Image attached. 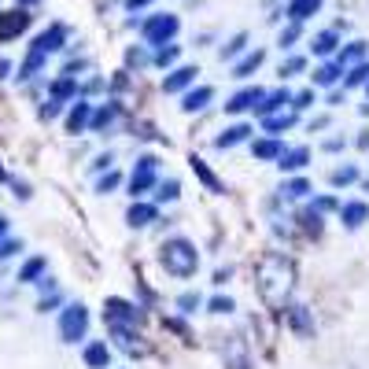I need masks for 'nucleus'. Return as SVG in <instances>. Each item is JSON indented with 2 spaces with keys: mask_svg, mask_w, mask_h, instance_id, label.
I'll return each mask as SVG.
<instances>
[{
  "mask_svg": "<svg viewBox=\"0 0 369 369\" xmlns=\"http://www.w3.org/2000/svg\"><path fill=\"white\" fill-rule=\"evenodd\" d=\"M255 281H259L262 299L281 307V303H288V296H292V288L299 281V270H296V262L288 259V255L270 251V255H262L259 270H255Z\"/></svg>",
  "mask_w": 369,
  "mask_h": 369,
  "instance_id": "nucleus-1",
  "label": "nucleus"
},
{
  "mask_svg": "<svg viewBox=\"0 0 369 369\" xmlns=\"http://www.w3.org/2000/svg\"><path fill=\"white\" fill-rule=\"evenodd\" d=\"M159 262H163L167 274H174V277H192L200 270V251L192 248V240L170 236L167 244L159 248Z\"/></svg>",
  "mask_w": 369,
  "mask_h": 369,
  "instance_id": "nucleus-2",
  "label": "nucleus"
},
{
  "mask_svg": "<svg viewBox=\"0 0 369 369\" xmlns=\"http://www.w3.org/2000/svg\"><path fill=\"white\" fill-rule=\"evenodd\" d=\"M178 30H181V19H178L174 11H159V15H152V19H144V23H140V34H144V41H148V44H155V48L174 44V37H178Z\"/></svg>",
  "mask_w": 369,
  "mask_h": 369,
  "instance_id": "nucleus-3",
  "label": "nucleus"
},
{
  "mask_svg": "<svg viewBox=\"0 0 369 369\" xmlns=\"http://www.w3.org/2000/svg\"><path fill=\"white\" fill-rule=\"evenodd\" d=\"M89 332V307L85 303H67L59 314V340L63 344H82Z\"/></svg>",
  "mask_w": 369,
  "mask_h": 369,
  "instance_id": "nucleus-4",
  "label": "nucleus"
},
{
  "mask_svg": "<svg viewBox=\"0 0 369 369\" xmlns=\"http://www.w3.org/2000/svg\"><path fill=\"white\" fill-rule=\"evenodd\" d=\"M159 159L155 155H140L137 167H133V178H130V196H144V192H152L159 185Z\"/></svg>",
  "mask_w": 369,
  "mask_h": 369,
  "instance_id": "nucleus-5",
  "label": "nucleus"
},
{
  "mask_svg": "<svg viewBox=\"0 0 369 369\" xmlns=\"http://www.w3.org/2000/svg\"><path fill=\"white\" fill-rule=\"evenodd\" d=\"M104 317H107L111 329H133V325H140V310L133 307V303H126V299H107L104 303Z\"/></svg>",
  "mask_w": 369,
  "mask_h": 369,
  "instance_id": "nucleus-6",
  "label": "nucleus"
},
{
  "mask_svg": "<svg viewBox=\"0 0 369 369\" xmlns=\"http://www.w3.org/2000/svg\"><path fill=\"white\" fill-rule=\"evenodd\" d=\"M63 44H67V26H63V23H52L44 34H37L34 41H30V48H37V52H44V56L59 52Z\"/></svg>",
  "mask_w": 369,
  "mask_h": 369,
  "instance_id": "nucleus-7",
  "label": "nucleus"
},
{
  "mask_svg": "<svg viewBox=\"0 0 369 369\" xmlns=\"http://www.w3.org/2000/svg\"><path fill=\"white\" fill-rule=\"evenodd\" d=\"M26 26H30V15L26 11H4V15H0V44L23 37Z\"/></svg>",
  "mask_w": 369,
  "mask_h": 369,
  "instance_id": "nucleus-8",
  "label": "nucleus"
},
{
  "mask_svg": "<svg viewBox=\"0 0 369 369\" xmlns=\"http://www.w3.org/2000/svg\"><path fill=\"white\" fill-rule=\"evenodd\" d=\"M200 78V67L192 63V67H178V71H170L167 78H163V92H170V96H178V92H185L192 82Z\"/></svg>",
  "mask_w": 369,
  "mask_h": 369,
  "instance_id": "nucleus-9",
  "label": "nucleus"
},
{
  "mask_svg": "<svg viewBox=\"0 0 369 369\" xmlns=\"http://www.w3.org/2000/svg\"><path fill=\"white\" fill-rule=\"evenodd\" d=\"M340 34H344V23H340V26H329L325 34H317V37L310 41V52H314L317 59H329L336 48H340Z\"/></svg>",
  "mask_w": 369,
  "mask_h": 369,
  "instance_id": "nucleus-10",
  "label": "nucleus"
},
{
  "mask_svg": "<svg viewBox=\"0 0 369 369\" xmlns=\"http://www.w3.org/2000/svg\"><path fill=\"white\" fill-rule=\"evenodd\" d=\"M262 96H266V89H262V85L240 89V92L233 96V100L226 104V111H229V115H240V111H255V107H259V100H262Z\"/></svg>",
  "mask_w": 369,
  "mask_h": 369,
  "instance_id": "nucleus-11",
  "label": "nucleus"
},
{
  "mask_svg": "<svg viewBox=\"0 0 369 369\" xmlns=\"http://www.w3.org/2000/svg\"><path fill=\"white\" fill-rule=\"evenodd\" d=\"M274 163L281 167V174H296V170H303V167L310 163V148H292V144H288Z\"/></svg>",
  "mask_w": 369,
  "mask_h": 369,
  "instance_id": "nucleus-12",
  "label": "nucleus"
},
{
  "mask_svg": "<svg viewBox=\"0 0 369 369\" xmlns=\"http://www.w3.org/2000/svg\"><path fill=\"white\" fill-rule=\"evenodd\" d=\"M214 100V85H196V89H185V96H181V111H203L207 104Z\"/></svg>",
  "mask_w": 369,
  "mask_h": 369,
  "instance_id": "nucleus-13",
  "label": "nucleus"
},
{
  "mask_svg": "<svg viewBox=\"0 0 369 369\" xmlns=\"http://www.w3.org/2000/svg\"><path fill=\"white\" fill-rule=\"evenodd\" d=\"M296 122H299L296 111H274V115H262V130H266L270 137H281L284 130H292Z\"/></svg>",
  "mask_w": 369,
  "mask_h": 369,
  "instance_id": "nucleus-14",
  "label": "nucleus"
},
{
  "mask_svg": "<svg viewBox=\"0 0 369 369\" xmlns=\"http://www.w3.org/2000/svg\"><path fill=\"white\" fill-rule=\"evenodd\" d=\"M365 56H369V44H365V41H351V44H340V48H336V52H332V59L340 63L344 71H347V67H355V63H358V59H365Z\"/></svg>",
  "mask_w": 369,
  "mask_h": 369,
  "instance_id": "nucleus-15",
  "label": "nucleus"
},
{
  "mask_svg": "<svg viewBox=\"0 0 369 369\" xmlns=\"http://www.w3.org/2000/svg\"><path fill=\"white\" fill-rule=\"evenodd\" d=\"M48 96H52V100H59V104L78 100V96H82V82H78V78H67V74H63L59 82L48 85Z\"/></svg>",
  "mask_w": 369,
  "mask_h": 369,
  "instance_id": "nucleus-16",
  "label": "nucleus"
},
{
  "mask_svg": "<svg viewBox=\"0 0 369 369\" xmlns=\"http://www.w3.org/2000/svg\"><path fill=\"white\" fill-rule=\"evenodd\" d=\"M340 222H344L347 229H358L362 222H369V203H362V200L340 203Z\"/></svg>",
  "mask_w": 369,
  "mask_h": 369,
  "instance_id": "nucleus-17",
  "label": "nucleus"
},
{
  "mask_svg": "<svg viewBox=\"0 0 369 369\" xmlns=\"http://www.w3.org/2000/svg\"><path fill=\"white\" fill-rule=\"evenodd\" d=\"M89 119H92V107L85 104V100H74V107L67 111V133H82V130H89Z\"/></svg>",
  "mask_w": 369,
  "mask_h": 369,
  "instance_id": "nucleus-18",
  "label": "nucleus"
},
{
  "mask_svg": "<svg viewBox=\"0 0 369 369\" xmlns=\"http://www.w3.org/2000/svg\"><path fill=\"white\" fill-rule=\"evenodd\" d=\"M155 214H159V207H155V203L137 200V203H130V211H126V222H130L133 229H140V226H152Z\"/></svg>",
  "mask_w": 369,
  "mask_h": 369,
  "instance_id": "nucleus-19",
  "label": "nucleus"
},
{
  "mask_svg": "<svg viewBox=\"0 0 369 369\" xmlns=\"http://www.w3.org/2000/svg\"><path fill=\"white\" fill-rule=\"evenodd\" d=\"M292 104V92L288 89H274V92H266L262 100H259V107H255V115H274V111H281V107H288Z\"/></svg>",
  "mask_w": 369,
  "mask_h": 369,
  "instance_id": "nucleus-20",
  "label": "nucleus"
},
{
  "mask_svg": "<svg viewBox=\"0 0 369 369\" xmlns=\"http://www.w3.org/2000/svg\"><path fill=\"white\" fill-rule=\"evenodd\" d=\"M244 140H251V122H240V126H229L226 133H218V140H214V148L218 152H226V148H233V144H244Z\"/></svg>",
  "mask_w": 369,
  "mask_h": 369,
  "instance_id": "nucleus-21",
  "label": "nucleus"
},
{
  "mask_svg": "<svg viewBox=\"0 0 369 369\" xmlns=\"http://www.w3.org/2000/svg\"><path fill=\"white\" fill-rule=\"evenodd\" d=\"M85 365H89V369H107V365H111V347H107L104 340L85 344Z\"/></svg>",
  "mask_w": 369,
  "mask_h": 369,
  "instance_id": "nucleus-22",
  "label": "nucleus"
},
{
  "mask_svg": "<svg viewBox=\"0 0 369 369\" xmlns=\"http://www.w3.org/2000/svg\"><path fill=\"white\" fill-rule=\"evenodd\" d=\"M288 144L281 137H262V140H251V155L255 159H277Z\"/></svg>",
  "mask_w": 369,
  "mask_h": 369,
  "instance_id": "nucleus-23",
  "label": "nucleus"
},
{
  "mask_svg": "<svg viewBox=\"0 0 369 369\" xmlns=\"http://www.w3.org/2000/svg\"><path fill=\"white\" fill-rule=\"evenodd\" d=\"M317 11H322V0H292V4H288V19L307 23L310 15H317Z\"/></svg>",
  "mask_w": 369,
  "mask_h": 369,
  "instance_id": "nucleus-24",
  "label": "nucleus"
},
{
  "mask_svg": "<svg viewBox=\"0 0 369 369\" xmlns=\"http://www.w3.org/2000/svg\"><path fill=\"white\" fill-rule=\"evenodd\" d=\"M288 322H292V329L303 332V336L314 332V317H310L307 307H299V303H292V307H288Z\"/></svg>",
  "mask_w": 369,
  "mask_h": 369,
  "instance_id": "nucleus-25",
  "label": "nucleus"
},
{
  "mask_svg": "<svg viewBox=\"0 0 369 369\" xmlns=\"http://www.w3.org/2000/svg\"><path fill=\"white\" fill-rule=\"evenodd\" d=\"M44 63H48V56L37 52V48H30V56L23 59V67H19V82H30L34 74H41V71H44Z\"/></svg>",
  "mask_w": 369,
  "mask_h": 369,
  "instance_id": "nucleus-26",
  "label": "nucleus"
},
{
  "mask_svg": "<svg viewBox=\"0 0 369 369\" xmlns=\"http://www.w3.org/2000/svg\"><path fill=\"white\" fill-rule=\"evenodd\" d=\"M340 78H344V67H340L336 59H329V63H322V67L314 71V85H322V89H325V85H336Z\"/></svg>",
  "mask_w": 369,
  "mask_h": 369,
  "instance_id": "nucleus-27",
  "label": "nucleus"
},
{
  "mask_svg": "<svg viewBox=\"0 0 369 369\" xmlns=\"http://www.w3.org/2000/svg\"><path fill=\"white\" fill-rule=\"evenodd\" d=\"M262 59H266V52H262V48H255V52H248V56H244V59H240L236 67H233V78H251L255 71L262 67Z\"/></svg>",
  "mask_w": 369,
  "mask_h": 369,
  "instance_id": "nucleus-28",
  "label": "nucleus"
},
{
  "mask_svg": "<svg viewBox=\"0 0 369 369\" xmlns=\"http://www.w3.org/2000/svg\"><path fill=\"white\" fill-rule=\"evenodd\" d=\"M44 270H48V262L41 259V255H34V259H26V262H23V270H19V284L41 281V277H44Z\"/></svg>",
  "mask_w": 369,
  "mask_h": 369,
  "instance_id": "nucleus-29",
  "label": "nucleus"
},
{
  "mask_svg": "<svg viewBox=\"0 0 369 369\" xmlns=\"http://www.w3.org/2000/svg\"><path fill=\"white\" fill-rule=\"evenodd\" d=\"M303 196H310V178L281 181V200H303Z\"/></svg>",
  "mask_w": 369,
  "mask_h": 369,
  "instance_id": "nucleus-30",
  "label": "nucleus"
},
{
  "mask_svg": "<svg viewBox=\"0 0 369 369\" xmlns=\"http://www.w3.org/2000/svg\"><path fill=\"white\" fill-rule=\"evenodd\" d=\"M119 115V104H107V107H92V119H89V130H107Z\"/></svg>",
  "mask_w": 369,
  "mask_h": 369,
  "instance_id": "nucleus-31",
  "label": "nucleus"
},
{
  "mask_svg": "<svg viewBox=\"0 0 369 369\" xmlns=\"http://www.w3.org/2000/svg\"><path fill=\"white\" fill-rule=\"evenodd\" d=\"M365 82H369V59H358L355 67L344 74V89H358V85H365Z\"/></svg>",
  "mask_w": 369,
  "mask_h": 369,
  "instance_id": "nucleus-32",
  "label": "nucleus"
},
{
  "mask_svg": "<svg viewBox=\"0 0 369 369\" xmlns=\"http://www.w3.org/2000/svg\"><path fill=\"white\" fill-rule=\"evenodd\" d=\"M178 56H181V48L178 44H163L155 52V59H148L152 67H159V71H167V67H174V63H178Z\"/></svg>",
  "mask_w": 369,
  "mask_h": 369,
  "instance_id": "nucleus-33",
  "label": "nucleus"
},
{
  "mask_svg": "<svg viewBox=\"0 0 369 369\" xmlns=\"http://www.w3.org/2000/svg\"><path fill=\"white\" fill-rule=\"evenodd\" d=\"M178 196H181V185H178V181H159V185H155V200H159V207H163V203H174Z\"/></svg>",
  "mask_w": 369,
  "mask_h": 369,
  "instance_id": "nucleus-34",
  "label": "nucleus"
},
{
  "mask_svg": "<svg viewBox=\"0 0 369 369\" xmlns=\"http://www.w3.org/2000/svg\"><path fill=\"white\" fill-rule=\"evenodd\" d=\"M240 355H244V340H229L226 344V365L229 369H251V365L240 362Z\"/></svg>",
  "mask_w": 369,
  "mask_h": 369,
  "instance_id": "nucleus-35",
  "label": "nucleus"
},
{
  "mask_svg": "<svg viewBox=\"0 0 369 369\" xmlns=\"http://www.w3.org/2000/svg\"><path fill=\"white\" fill-rule=\"evenodd\" d=\"M336 188H347V185H355L358 181V167H340V170H332V178H329Z\"/></svg>",
  "mask_w": 369,
  "mask_h": 369,
  "instance_id": "nucleus-36",
  "label": "nucleus"
},
{
  "mask_svg": "<svg viewBox=\"0 0 369 369\" xmlns=\"http://www.w3.org/2000/svg\"><path fill=\"white\" fill-rule=\"evenodd\" d=\"M15 255H23V240L19 236H4V240H0V262L15 259Z\"/></svg>",
  "mask_w": 369,
  "mask_h": 369,
  "instance_id": "nucleus-37",
  "label": "nucleus"
},
{
  "mask_svg": "<svg viewBox=\"0 0 369 369\" xmlns=\"http://www.w3.org/2000/svg\"><path fill=\"white\" fill-rule=\"evenodd\" d=\"M119 185H122V174H119V170H107L104 178L96 181V192H100V196H107V192H115Z\"/></svg>",
  "mask_w": 369,
  "mask_h": 369,
  "instance_id": "nucleus-38",
  "label": "nucleus"
},
{
  "mask_svg": "<svg viewBox=\"0 0 369 369\" xmlns=\"http://www.w3.org/2000/svg\"><path fill=\"white\" fill-rule=\"evenodd\" d=\"M192 170H196V174H200V178H203V185H207V188H214V192H222V185L214 181V174H211V170H207V163H203V159H196V155H192Z\"/></svg>",
  "mask_w": 369,
  "mask_h": 369,
  "instance_id": "nucleus-39",
  "label": "nucleus"
},
{
  "mask_svg": "<svg viewBox=\"0 0 369 369\" xmlns=\"http://www.w3.org/2000/svg\"><path fill=\"white\" fill-rule=\"evenodd\" d=\"M299 222H303V229H307V233H314V236L322 233V214H317V211H310V207L299 214Z\"/></svg>",
  "mask_w": 369,
  "mask_h": 369,
  "instance_id": "nucleus-40",
  "label": "nucleus"
},
{
  "mask_svg": "<svg viewBox=\"0 0 369 369\" xmlns=\"http://www.w3.org/2000/svg\"><path fill=\"white\" fill-rule=\"evenodd\" d=\"M244 44H248V34H236L229 44H222V59H233V56H240V52H244Z\"/></svg>",
  "mask_w": 369,
  "mask_h": 369,
  "instance_id": "nucleus-41",
  "label": "nucleus"
},
{
  "mask_svg": "<svg viewBox=\"0 0 369 369\" xmlns=\"http://www.w3.org/2000/svg\"><path fill=\"white\" fill-rule=\"evenodd\" d=\"M56 307H63V292H56V288H52V292H41V299H37V310L44 314V310H56Z\"/></svg>",
  "mask_w": 369,
  "mask_h": 369,
  "instance_id": "nucleus-42",
  "label": "nucleus"
},
{
  "mask_svg": "<svg viewBox=\"0 0 369 369\" xmlns=\"http://www.w3.org/2000/svg\"><path fill=\"white\" fill-rule=\"evenodd\" d=\"M310 207L317 214H329V211H340V203H336L332 196H310Z\"/></svg>",
  "mask_w": 369,
  "mask_h": 369,
  "instance_id": "nucleus-43",
  "label": "nucleus"
},
{
  "mask_svg": "<svg viewBox=\"0 0 369 369\" xmlns=\"http://www.w3.org/2000/svg\"><path fill=\"white\" fill-rule=\"evenodd\" d=\"M299 37H303V23H292V26H284V34H281V48H292Z\"/></svg>",
  "mask_w": 369,
  "mask_h": 369,
  "instance_id": "nucleus-44",
  "label": "nucleus"
},
{
  "mask_svg": "<svg viewBox=\"0 0 369 369\" xmlns=\"http://www.w3.org/2000/svg\"><path fill=\"white\" fill-rule=\"evenodd\" d=\"M303 67H307V59H303V56H292V59L281 67V78H292V74H299Z\"/></svg>",
  "mask_w": 369,
  "mask_h": 369,
  "instance_id": "nucleus-45",
  "label": "nucleus"
},
{
  "mask_svg": "<svg viewBox=\"0 0 369 369\" xmlns=\"http://www.w3.org/2000/svg\"><path fill=\"white\" fill-rule=\"evenodd\" d=\"M196 307H200V296H196V292H185V296L178 299V310H181V314H192Z\"/></svg>",
  "mask_w": 369,
  "mask_h": 369,
  "instance_id": "nucleus-46",
  "label": "nucleus"
},
{
  "mask_svg": "<svg viewBox=\"0 0 369 369\" xmlns=\"http://www.w3.org/2000/svg\"><path fill=\"white\" fill-rule=\"evenodd\" d=\"M310 104H314V89H303L299 96H292V107H296V111H303V107H310Z\"/></svg>",
  "mask_w": 369,
  "mask_h": 369,
  "instance_id": "nucleus-47",
  "label": "nucleus"
},
{
  "mask_svg": "<svg viewBox=\"0 0 369 369\" xmlns=\"http://www.w3.org/2000/svg\"><path fill=\"white\" fill-rule=\"evenodd\" d=\"M211 310H214V314H229V310H233V299H226V296L211 299Z\"/></svg>",
  "mask_w": 369,
  "mask_h": 369,
  "instance_id": "nucleus-48",
  "label": "nucleus"
},
{
  "mask_svg": "<svg viewBox=\"0 0 369 369\" xmlns=\"http://www.w3.org/2000/svg\"><path fill=\"white\" fill-rule=\"evenodd\" d=\"M144 63V48H130V52H126V67H140Z\"/></svg>",
  "mask_w": 369,
  "mask_h": 369,
  "instance_id": "nucleus-49",
  "label": "nucleus"
},
{
  "mask_svg": "<svg viewBox=\"0 0 369 369\" xmlns=\"http://www.w3.org/2000/svg\"><path fill=\"white\" fill-rule=\"evenodd\" d=\"M59 107H63L59 100H48V104H41V119L48 122V119H52V115H56V111H59Z\"/></svg>",
  "mask_w": 369,
  "mask_h": 369,
  "instance_id": "nucleus-50",
  "label": "nucleus"
},
{
  "mask_svg": "<svg viewBox=\"0 0 369 369\" xmlns=\"http://www.w3.org/2000/svg\"><path fill=\"white\" fill-rule=\"evenodd\" d=\"M82 71H85V59H74V63H67V67H63V74H67V78L82 74Z\"/></svg>",
  "mask_w": 369,
  "mask_h": 369,
  "instance_id": "nucleus-51",
  "label": "nucleus"
},
{
  "mask_svg": "<svg viewBox=\"0 0 369 369\" xmlns=\"http://www.w3.org/2000/svg\"><path fill=\"white\" fill-rule=\"evenodd\" d=\"M344 148H347V140H344V137H332V140H325V152H332V155H336V152H344Z\"/></svg>",
  "mask_w": 369,
  "mask_h": 369,
  "instance_id": "nucleus-52",
  "label": "nucleus"
},
{
  "mask_svg": "<svg viewBox=\"0 0 369 369\" xmlns=\"http://www.w3.org/2000/svg\"><path fill=\"white\" fill-rule=\"evenodd\" d=\"M122 4H126V11H140V8H148L152 0H122Z\"/></svg>",
  "mask_w": 369,
  "mask_h": 369,
  "instance_id": "nucleus-53",
  "label": "nucleus"
},
{
  "mask_svg": "<svg viewBox=\"0 0 369 369\" xmlns=\"http://www.w3.org/2000/svg\"><path fill=\"white\" fill-rule=\"evenodd\" d=\"M11 71H15V59H0V82H4Z\"/></svg>",
  "mask_w": 369,
  "mask_h": 369,
  "instance_id": "nucleus-54",
  "label": "nucleus"
},
{
  "mask_svg": "<svg viewBox=\"0 0 369 369\" xmlns=\"http://www.w3.org/2000/svg\"><path fill=\"white\" fill-rule=\"evenodd\" d=\"M111 167V155H96L92 159V170H107Z\"/></svg>",
  "mask_w": 369,
  "mask_h": 369,
  "instance_id": "nucleus-55",
  "label": "nucleus"
},
{
  "mask_svg": "<svg viewBox=\"0 0 369 369\" xmlns=\"http://www.w3.org/2000/svg\"><path fill=\"white\" fill-rule=\"evenodd\" d=\"M4 236H8V218L0 214V240H4Z\"/></svg>",
  "mask_w": 369,
  "mask_h": 369,
  "instance_id": "nucleus-56",
  "label": "nucleus"
},
{
  "mask_svg": "<svg viewBox=\"0 0 369 369\" xmlns=\"http://www.w3.org/2000/svg\"><path fill=\"white\" fill-rule=\"evenodd\" d=\"M19 4H23V8H34V4H41V0H19Z\"/></svg>",
  "mask_w": 369,
  "mask_h": 369,
  "instance_id": "nucleus-57",
  "label": "nucleus"
},
{
  "mask_svg": "<svg viewBox=\"0 0 369 369\" xmlns=\"http://www.w3.org/2000/svg\"><path fill=\"white\" fill-rule=\"evenodd\" d=\"M0 181H11V178H8V174H4V167H0Z\"/></svg>",
  "mask_w": 369,
  "mask_h": 369,
  "instance_id": "nucleus-58",
  "label": "nucleus"
},
{
  "mask_svg": "<svg viewBox=\"0 0 369 369\" xmlns=\"http://www.w3.org/2000/svg\"><path fill=\"white\" fill-rule=\"evenodd\" d=\"M365 96H369V82H365Z\"/></svg>",
  "mask_w": 369,
  "mask_h": 369,
  "instance_id": "nucleus-59",
  "label": "nucleus"
}]
</instances>
